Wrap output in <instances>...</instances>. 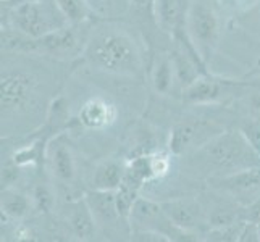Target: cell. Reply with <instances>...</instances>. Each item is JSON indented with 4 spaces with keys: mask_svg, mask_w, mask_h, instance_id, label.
<instances>
[{
    "mask_svg": "<svg viewBox=\"0 0 260 242\" xmlns=\"http://www.w3.org/2000/svg\"><path fill=\"white\" fill-rule=\"evenodd\" d=\"M221 131L223 128L218 126V123L207 118H183L170 131L168 150L172 155H187Z\"/></svg>",
    "mask_w": 260,
    "mask_h": 242,
    "instance_id": "52a82bcc",
    "label": "cell"
},
{
    "mask_svg": "<svg viewBox=\"0 0 260 242\" xmlns=\"http://www.w3.org/2000/svg\"><path fill=\"white\" fill-rule=\"evenodd\" d=\"M220 189L230 192L235 199H244V205L250 203L260 195V166L217 179Z\"/></svg>",
    "mask_w": 260,
    "mask_h": 242,
    "instance_id": "5bb4252c",
    "label": "cell"
},
{
    "mask_svg": "<svg viewBox=\"0 0 260 242\" xmlns=\"http://www.w3.org/2000/svg\"><path fill=\"white\" fill-rule=\"evenodd\" d=\"M257 225H258V232H260V223H257Z\"/></svg>",
    "mask_w": 260,
    "mask_h": 242,
    "instance_id": "f1b7e54d",
    "label": "cell"
},
{
    "mask_svg": "<svg viewBox=\"0 0 260 242\" xmlns=\"http://www.w3.org/2000/svg\"><path fill=\"white\" fill-rule=\"evenodd\" d=\"M46 160L52 175L61 183H71L76 175L73 152L63 137H52L46 147Z\"/></svg>",
    "mask_w": 260,
    "mask_h": 242,
    "instance_id": "9a60e30c",
    "label": "cell"
},
{
    "mask_svg": "<svg viewBox=\"0 0 260 242\" xmlns=\"http://www.w3.org/2000/svg\"><path fill=\"white\" fill-rule=\"evenodd\" d=\"M2 94V118L8 120L15 115L28 112L38 97V78L21 68L5 66L0 81Z\"/></svg>",
    "mask_w": 260,
    "mask_h": 242,
    "instance_id": "8992f818",
    "label": "cell"
},
{
    "mask_svg": "<svg viewBox=\"0 0 260 242\" xmlns=\"http://www.w3.org/2000/svg\"><path fill=\"white\" fill-rule=\"evenodd\" d=\"M55 4L70 24H84L94 15L87 0H55Z\"/></svg>",
    "mask_w": 260,
    "mask_h": 242,
    "instance_id": "44dd1931",
    "label": "cell"
},
{
    "mask_svg": "<svg viewBox=\"0 0 260 242\" xmlns=\"http://www.w3.org/2000/svg\"><path fill=\"white\" fill-rule=\"evenodd\" d=\"M84 24H68L39 39L24 38L5 28L2 31V47L4 50L18 53H34V55H44L57 60H73L81 57L86 46L89 31H81Z\"/></svg>",
    "mask_w": 260,
    "mask_h": 242,
    "instance_id": "277c9868",
    "label": "cell"
},
{
    "mask_svg": "<svg viewBox=\"0 0 260 242\" xmlns=\"http://www.w3.org/2000/svg\"><path fill=\"white\" fill-rule=\"evenodd\" d=\"M254 86V83H241V81L223 79L212 76L210 73L199 76L192 84L183 89V98L189 103L207 105L215 103L231 94V89Z\"/></svg>",
    "mask_w": 260,
    "mask_h": 242,
    "instance_id": "8fae6325",
    "label": "cell"
},
{
    "mask_svg": "<svg viewBox=\"0 0 260 242\" xmlns=\"http://www.w3.org/2000/svg\"><path fill=\"white\" fill-rule=\"evenodd\" d=\"M150 79L154 89L158 94H168L172 91L173 83L176 81L173 61L170 55H160L155 58L150 70Z\"/></svg>",
    "mask_w": 260,
    "mask_h": 242,
    "instance_id": "d6986e66",
    "label": "cell"
},
{
    "mask_svg": "<svg viewBox=\"0 0 260 242\" xmlns=\"http://www.w3.org/2000/svg\"><path fill=\"white\" fill-rule=\"evenodd\" d=\"M81 58L89 66L116 76L139 78L144 71V55L133 32L113 21L89 29Z\"/></svg>",
    "mask_w": 260,
    "mask_h": 242,
    "instance_id": "6da1fadb",
    "label": "cell"
},
{
    "mask_svg": "<svg viewBox=\"0 0 260 242\" xmlns=\"http://www.w3.org/2000/svg\"><path fill=\"white\" fill-rule=\"evenodd\" d=\"M32 200V199H31ZM31 200L13 187L2 189V215L8 220H21L29 213Z\"/></svg>",
    "mask_w": 260,
    "mask_h": 242,
    "instance_id": "ffe728a7",
    "label": "cell"
},
{
    "mask_svg": "<svg viewBox=\"0 0 260 242\" xmlns=\"http://www.w3.org/2000/svg\"><path fill=\"white\" fill-rule=\"evenodd\" d=\"M89 7L95 16L112 20V18L121 16L133 5V0H87Z\"/></svg>",
    "mask_w": 260,
    "mask_h": 242,
    "instance_id": "7402d4cb",
    "label": "cell"
},
{
    "mask_svg": "<svg viewBox=\"0 0 260 242\" xmlns=\"http://www.w3.org/2000/svg\"><path fill=\"white\" fill-rule=\"evenodd\" d=\"M243 218L246 221L260 223V195L243 209Z\"/></svg>",
    "mask_w": 260,
    "mask_h": 242,
    "instance_id": "4316f807",
    "label": "cell"
},
{
    "mask_svg": "<svg viewBox=\"0 0 260 242\" xmlns=\"http://www.w3.org/2000/svg\"><path fill=\"white\" fill-rule=\"evenodd\" d=\"M172 168V152H149L124 161V179L121 186L141 191L146 183L162 179Z\"/></svg>",
    "mask_w": 260,
    "mask_h": 242,
    "instance_id": "9c48e42d",
    "label": "cell"
},
{
    "mask_svg": "<svg viewBox=\"0 0 260 242\" xmlns=\"http://www.w3.org/2000/svg\"><path fill=\"white\" fill-rule=\"evenodd\" d=\"M124 179V161L107 158L101 161L92 173V189L118 191Z\"/></svg>",
    "mask_w": 260,
    "mask_h": 242,
    "instance_id": "ac0fdd59",
    "label": "cell"
},
{
    "mask_svg": "<svg viewBox=\"0 0 260 242\" xmlns=\"http://www.w3.org/2000/svg\"><path fill=\"white\" fill-rule=\"evenodd\" d=\"M65 220L71 232H73V236L81 240L94 239L99 226L86 197L68 202V205L65 207Z\"/></svg>",
    "mask_w": 260,
    "mask_h": 242,
    "instance_id": "e0dca14e",
    "label": "cell"
},
{
    "mask_svg": "<svg viewBox=\"0 0 260 242\" xmlns=\"http://www.w3.org/2000/svg\"><path fill=\"white\" fill-rule=\"evenodd\" d=\"M187 34L197 52L207 60L220 39V20L213 8L204 2H192L187 16Z\"/></svg>",
    "mask_w": 260,
    "mask_h": 242,
    "instance_id": "ba28073f",
    "label": "cell"
},
{
    "mask_svg": "<svg viewBox=\"0 0 260 242\" xmlns=\"http://www.w3.org/2000/svg\"><path fill=\"white\" fill-rule=\"evenodd\" d=\"M246 220H238L233 221L230 225H223V226H215L210 228L209 232L205 236V240H213V242H239L241 239V232H243Z\"/></svg>",
    "mask_w": 260,
    "mask_h": 242,
    "instance_id": "603a6c76",
    "label": "cell"
},
{
    "mask_svg": "<svg viewBox=\"0 0 260 242\" xmlns=\"http://www.w3.org/2000/svg\"><path fill=\"white\" fill-rule=\"evenodd\" d=\"M86 200L91 207L97 226H116L118 221H126L128 220L123 217L118 202H116V191H97L91 189L86 192Z\"/></svg>",
    "mask_w": 260,
    "mask_h": 242,
    "instance_id": "2e32d148",
    "label": "cell"
},
{
    "mask_svg": "<svg viewBox=\"0 0 260 242\" xmlns=\"http://www.w3.org/2000/svg\"><path fill=\"white\" fill-rule=\"evenodd\" d=\"M5 28L29 39H39L70 23L55 0H2Z\"/></svg>",
    "mask_w": 260,
    "mask_h": 242,
    "instance_id": "3957f363",
    "label": "cell"
},
{
    "mask_svg": "<svg viewBox=\"0 0 260 242\" xmlns=\"http://www.w3.org/2000/svg\"><path fill=\"white\" fill-rule=\"evenodd\" d=\"M239 242H260V232L258 225L254 221H246L243 232H241Z\"/></svg>",
    "mask_w": 260,
    "mask_h": 242,
    "instance_id": "484cf974",
    "label": "cell"
},
{
    "mask_svg": "<svg viewBox=\"0 0 260 242\" xmlns=\"http://www.w3.org/2000/svg\"><path fill=\"white\" fill-rule=\"evenodd\" d=\"M187 166L196 175L220 179L260 166V154L241 129L221 131L187 154Z\"/></svg>",
    "mask_w": 260,
    "mask_h": 242,
    "instance_id": "7a4b0ae2",
    "label": "cell"
},
{
    "mask_svg": "<svg viewBox=\"0 0 260 242\" xmlns=\"http://www.w3.org/2000/svg\"><path fill=\"white\" fill-rule=\"evenodd\" d=\"M162 205L175 225L189 234L197 236V231L209 225L207 212L196 197H176L162 202Z\"/></svg>",
    "mask_w": 260,
    "mask_h": 242,
    "instance_id": "7c38bea8",
    "label": "cell"
},
{
    "mask_svg": "<svg viewBox=\"0 0 260 242\" xmlns=\"http://www.w3.org/2000/svg\"><path fill=\"white\" fill-rule=\"evenodd\" d=\"M155 0H133V7L141 13H146L152 18V10H154Z\"/></svg>",
    "mask_w": 260,
    "mask_h": 242,
    "instance_id": "83f0119b",
    "label": "cell"
},
{
    "mask_svg": "<svg viewBox=\"0 0 260 242\" xmlns=\"http://www.w3.org/2000/svg\"><path fill=\"white\" fill-rule=\"evenodd\" d=\"M32 203L34 207L42 213H49L55 207V195L47 184H38L32 189Z\"/></svg>",
    "mask_w": 260,
    "mask_h": 242,
    "instance_id": "cb8c5ba5",
    "label": "cell"
},
{
    "mask_svg": "<svg viewBox=\"0 0 260 242\" xmlns=\"http://www.w3.org/2000/svg\"><path fill=\"white\" fill-rule=\"evenodd\" d=\"M129 229L134 231H149L155 234L164 236L170 240H191L197 239L196 234H189L183 229H179L172 218L168 217L162 202H155L146 199V197H138L128 217Z\"/></svg>",
    "mask_w": 260,
    "mask_h": 242,
    "instance_id": "5b68a950",
    "label": "cell"
},
{
    "mask_svg": "<svg viewBox=\"0 0 260 242\" xmlns=\"http://www.w3.org/2000/svg\"><path fill=\"white\" fill-rule=\"evenodd\" d=\"M246 110H247L246 120L260 124V92H250L246 97Z\"/></svg>",
    "mask_w": 260,
    "mask_h": 242,
    "instance_id": "d4e9b609",
    "label": "cell"
},
{
    "mask_svg": "<svg viewBox=\"0 0 260 242\" xmlns=\"http://www.w3.org/2000/svg\"><path fill=\"white\" fill-rule=\"evenodd\" d=\"M192 0H155L152 18L164 32L173 41L189 39L187 34V16Z\"/></svg>",
    "mask_w": 260,
    "mask_h": 242,
    "instance_id": "30bf717a",
    "label": "cell"
},
{
    "mask_svg": "<svg viewBox=\"0 0 260 242\" xmlns=\"http://www.w3.org/2000/svg\"><path fill=\"white\" fill-rule=\"evenodd\" d=\"M118 118L116 105L105 97H92L79 109L76 121L91 131H104L110 128Z\"/></svg>",
    "mask_w": 260,
    "mask_h": 242,
    "instance_id": "4fadbf2b",
    "label": "cell"
}]
</instances>
